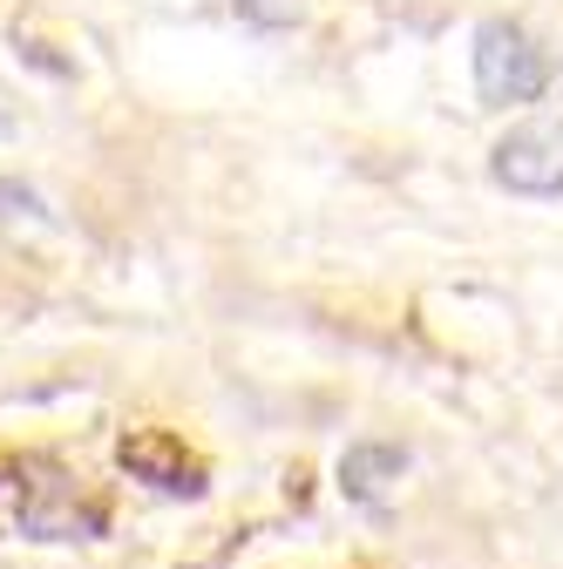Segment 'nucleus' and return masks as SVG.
Returning a JSON list of instances; mask_svg holds the SVG:
<instances>
[{"label":"nucleus","mask_w":563,"mask_h":569,"mask_svg":"<svg viewBox=\"0 0 563 569\" xmlns=\"http://www.w3.org/2000/svg\"><path fill=\"white\" fill-rule=\"evenodd\" d=\"M550 76H556V61L523 21L488 14L475 28V96H482V109H523L550 89Z\"/></svg>","instance_id":"nucleus-1"},{"label":"nucleus","mask_w":563,"mask_h":569,"mask_svg":"<svg viewBox=\"0 0 563 569\" xmlns=\"http://www.w3.org/2000/svg\"><path fill=\"white\" fill-rule=\"evenodd\" d=\"M488 177L516 197H563V122H523L488 150Z\"/></svg>","instance_id":"nucleus-2"},{"label":"nucleus","mask_w":563,"mask_h":569,"mask_svg":"<svg viewBox=\"0 0 563 569\" xmlns=\"http://www.w3.org/2000/svg\"><path fill=\"white\" fill-rule=\"evenodd\" d=\"M116 461H122L136 481L164 488V495H204V468L184 455V441L157 435V427H144V435H122V441H116Z\"/></svg>","instance_id":"nucleus-3"},{"label":"nucleus","mask_w":563,"mask_h":569,"mask_svg":"<svg viewBox=\"0 0 563 569\" xmlns=\"http://www.w3.org/2000/svg\"><path fill=\"white\" fill-rule=\"evenodd\" d=\"M401 475H407V448H394V441H354L339 461V481H346L354 502H381Z\"/></svg>","instance_id":"nucleus-4"},{"label":"nucleus","mask_w":563,"mask_h":569,"mask_svg":"<svg viewBox=\"0 0 563 569\" xmlns=\"http://www.w3.org/2000/svg\"><path fill=\"white\" fill-rule=\"evenodd\" d=\"M48 231H55V210L41 203V190L21 177H0V244H28Z\"/></svg>","instance_id":"nucleus-5"},{"label":"nucleus","mask_w":563,"mask_h":569,"mask_svg":"<svg viewBox=\"0 0 563 569\" xmlns=\"http://www.w3.org/2000/svg\"><path fill=\"white\" fill-rule=\"evenodd\" d=\"M231 14L245 28H258V34H286V28H299L313 14V0H231Z\"/></svg>","instance_id":"nucleus-6"}]
</instances>
